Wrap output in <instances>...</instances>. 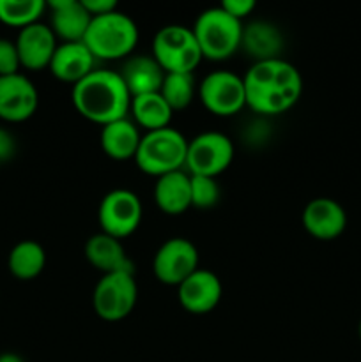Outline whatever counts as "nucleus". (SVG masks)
I'll return each mask as SVG.
<instances>
[{
  "instance_id": "f257e3e1",
  "label": "nucleus",
  "mask_w": 361,
  "mask_h": 362,
  "mask_svg": "<svg viewBox=\"0 0 361 362\" xmlns=\"http://www.w3.org/2000/svg\"><path fill=\"white\" fill-rule=\"evenodd\" d=\"M243 80L246 106L258 115H282L289 112L303 94L301 73L282 57L253 62Z\"/></svg>"
},
{
  "instance_id": "f03ea898",
  "label": "nucleus",
  "mask_w": 361,
  "mask_h": 362,
  "mask_svg": "<svg viewBox=\"0 0 361 362\" xmlns=\"http://www.w3.org/2000/svg\"><path fill=\"white\" fill-rule=\"evenodd\" d=\"M74 110L84 119L106 126L126 119L131 106V94L119 71L94 69L71 88Z\"/></svg>"
},
{
  "instance_id": "7ed1b4c3",
  "label": "nucleus",
  "mask_w": 361,
  "mask_h": 362,
  "mask_svg": "<svg viewBox=\"0 0 361 362\" xmlns=\"http://www.w3.org/2000/svg\"><path fill=\"white\" fill-rule=\"evenodd\" d=\"M140 34L133 18L119 9L92 18L84 45L96 60H120L133 55Z\"/></svg>"
},
{
  "instance_id": "20e7f679",
  "label": "nucleus",
  "mask_w": 361,
  "mask_h": 362,
  "mask_svg": "<svg viewBox=\"0 0 361 362\" xmlns=\"http://www.w3.org/2000/svg\"><path fill=\"white\" fill-rule=\"evenodd\" d=\"M191 30L204 59L222 62L241 49L243 21L232 18L219 6L202 11Z\"/></svg>"
},
{
  "instance_id": "39448f33",
  "label": "nucleus",
  "mask_w": 361,
  "mask_h": 362,
  "mask_svg": "<svg viewBox=\"0 0 361 362\" xmlns=\"http://www.w3.org/2000/svg\"><path fill=\"white\" fill-rule=\"evenodd\" d=\"M188 140L173 127L149 131L142 134L134 163L145 175L163 177L166 173L184 170L186 165Z\"/></svg>"
},
{
  "instance_id": "423d86ee",
  "label": "nucleus",
  "mask_w": 361,
  "mask_h": 362,
  "mask_svg": "<svg viewBox=\"0 0 361 362\" xmlns=\"http://www.w3.org/2000/svg\"><path fill=\"white\" fill-rule=\"evenodd\" d=\"M151 55L165 73H193L204 59L193 30L177 23L165 25L156 32Z\"/></svg>"
},
{
  "instance_id": "0eeeda50",
  "label": "nucleus",
  "mask_w": 361,
  "mask_h": 362,
  "mask_svg": "<svg viewBox=\"0 0 361 362\" xmlns=\"http://www.w3.org/2000/svg\"><path fill=\"white\" fill-rule=\"evenodd\" d=\"M138 303V285L131 272L103 274L92 292L94 313L105 322H120L133 313Z\"/></svg>"
},
{
  "instance_id": "6e6552de",
  "label": "nucleus",
  "mask_w": 361,
  "mask_h": 362,
  "mask_svg": "<svg viewBox=\"0 0 361 362\" xmlns=\"http://www.w3.org/2000/svg\"><path fill=\"white\" fill-rule=\"evenodd\" d=\"M234 161V144L227 134L205 131L188 140L186 165L190 175H204L216 179Z\"/></svg>"
},
{
  "instance_id": "1a4fd4ad",
  "label": "nucleus",
  "mask_w": 361,
  "mask_h": 362,
  "mask_svg": "<svg viewBox=\"0 0 361 362\" xmlns=\"http://www.w3.org/2000/svg\"><path fill=\"white\" fill-rule=\"evenodd\" d=\"M204 108L216 117H232L246 106L244 80L232 71H212L197 88Z\"/></svg>"
},
{
  "instance_id": "9d476101",
  "label": "nucleus",
  "mask_w": 361,
  "mask_h": 362,
  "mask_svg": "<svg viewBox=\"0 0 361 362\" xmlns=\"http://www.w3.org/2000/svg\"><path fill=\"white\" fill-rule=\"evenodd\" d=\"M144 216L142 200L130 189H112L103 197L98 209V221L101 232L122 240L138 230Z\"/></svg>"
},
{
  "instance_id": "9b49d317",
  "label": "nucleus",
  "mask_w": 361,
  "mask_h": 362,
  "mask_svg": "<svg viewBox=\"0 0 361 362\" xmlns=\"http://www.w3.org/2000/svg\"><path fill=\"white\" fill-rule=\"evenodd\" d=\"M198 250L184 237H172L165 240L152 258V272L156 279L166 286H179L198 267Z\"/></svg>"
},
{
  "instance_id": "f8f14e48",
  "label": "nucleus",
  "mask_w": 361,
  "mask_h": 362,
  "mask_svg": "<svg viewBox=\"0 0 361 362\" xmlns=\"http://www.w3.org/2000/svg\"><path fill=\"white\" fill-rule=\"evenodd\" d=\"M39 106V92L25 74L0 76V119L18 124L30 119Z\"/></svg>"
},
{
  "instance_id": "ddd939ff",
  "label": "nucleus",
  "mask_w": 361,
  "mask_h": 362,
  "mask_svg": "<svg viewBox=\"0 0 361 362\" xmlns=\"http://www.w3.org/2000/svg\"><path fill=\"white\" fill-rule=\"evenodd\" d=\"M223 285L218 276L209 269H197L177 286L179 304L191 315H207L219 304Z\"/></svg>"
},
{
  "instance_id": "4468645a",
  "label": "nucleus",
  "mask_w": 361,
  "mask_h": 362,
  "mask_svg": "<svg viewBox=\"0 0 361 362\" xmlns=\"http://www.w3.org/2000/svg\"><path fill=\"white\" fill-rule=\"evenodd\" d=\"M301 223L308 235L317 240H335L347 226V214L342 205L333 198H314L301 214Z\"/></svg>"
},
{
  "instance_id": "2eb2a0df",
  "label": "nucleus",
  "mask_w": 361,
  "mask_h": 362,
  "mask_svg": "<svg viewBox=\"0 0 361 362\" xmlns=\"http://www.w3.org/2000/svg\"><path fill=\"white\" fill-rule=\"evenodd\" d=\"M14 45H16L18 57H20V64L23 69L41 71L50 67L53 53L59 46V39L55 37L50 25L39 21L30 27L21 28Z\"/></svg>"
},
{
  "instance_id": "dca6fc26",
  "label": "nucleus",
  "mask_w": 361,
  "mask_h": 362,
  "mask_svg": "<svg viewBox=\"0 0 361 362\" xmlns=\"http://www.w3.org/2000/svg\"><path fill=\"white\" fill-rule=\"evenodd\" d=\"M50 9V28L62 42H84L92 16L81 0H52L46 2Z\"/></svg>"
},
{
  "instance_id": "f3484780",
  "label": "nucleus",
  "mask_w": 361,
  "mask_h": 362,
  "mask_svg": "<svg viewBox=\"0 0 361 362\" xmlns=\"http://www.w3.org/2000/svg\"><path fill=\"white\" fill-rule=\"evenodd\" d=\"M96 57L84 42H59L50 62V73L64 83L76 85L96 69Z\"/></svg>"
},
{
  "instance_id": "a211bd4d",
  "label": "nucleus",
  "mask_w": 361,
  "mask_h": 362,
  "mask_svg": "<svg viewBox=\"0 0 361 362\" xmlns=\"http://www.w3.org/2000/svg\"><path fill=\"white\" fill-rule=\"evenodd\" d=\"M85 258L92 267L98 269L103 274H112V272L134 274V265L127 257L122 240L106 235L103 232L88 237V240L85 243Z\"/></svg>"
},
{
  "instance_id": "6ab92c4d",
  "label": "nucleus",
  "mask_w": 361,
  "mask_h": 362,
  "mask_svg": "<svg viewBox=\"0 0 361 362\" xmlns=\"http://www.w3.org/2000/svg\"><path fill=\"white\" fill-rule=\"evenodd\" d=\"M119 74L126 83L131 98H137V95L159 92L166 73L154 57L140 53V55L127 57Z\"/></svg>"
},
{
  "instance_id": "aec40b11",
  "label": "nucleus",
  "mask_w": 361,
  "mask_h": 362,
  "mask_svg": "<svg viewBox=\"0 0 361 362\" xmlns=\"http://www.w3.org/2000/svg\"><path fill=\"white\" fill-rule=\"evenodd\" d=\"M154 202L166 216H180L191 207V177L184 170L158 177L154 184Z\"/></svg>"
},
{
  "instance_id": "412c9836",
  "label": "nucleus",
  "mask_w": 361,
  "mask_h": 362,
  "mask_svg": "<svg viewBox=\"0 0 361 362\" xmlns=\"http://www.w3.org/2000/svg\"><path fill=\"white\" fill-rule=\"evenodd\" d=\"M142 134L137 124L131 119H120L101 127L99 144L106 158L113 161H130L134 159L140 145Z\"/></svg>"
},
{
  "instance_id": "4be33fe9",
  "label": "nucleus",
  "mask_w": 361,
  "mask_h": 362,
  "mask_svg": "<svg viewBox=\"0 0 361 362\" xmlns=\"http://www.w3.org/2000/svg\"><path fill=\"white\" fill-rule=\"evenodd\" d=\"M241 49L253 57L255 62L280 59L283 49V35L280 28L269 21H251L246 27L243 25Z\"/></svg>"
},
{
  "instance_id": "5701e85b",
  "label": "nucleus",
  "mask_w": 361,
  "mask_h": 362,
  "mask_svg": "<svg viewBox=\"0 0 361 362\" xmlns=\"http://www.w3.org/2000/svg\"><path fill=\"white\" fill-rule=\"evenodd\" d=\"M130 113L131 120L138 127L145 129V133L170 127V122H172L173 117L172 108L166 105V101L161 98L159 92L131 98Z\"/></svg>"
},
{
  "instance_id": "b1692460",
  "label": "nucleus",
  "mask_w": 361,
  "mask_h": 362,
  "mask_svg": "<svg viewBox=\"0 0 361 362\" xmlns=\"http://www.w3.org/2000/svg\"><path fill=\"white\" fill-rule=\"evenodd\" d=\"M46 265L45 247L35 240H20L7 257V269L20 281L35 279Z\"/></svg>"
},
{
  "instance_id": "393cba45",
  "label": "nucleus",
  "mask_w": 361,
  "mask_h": 362,
  "mask_svg": "<svg viewBox=\"0 0 361 362\" xmlns=\"http://www.w3.org/2000/svg\"><path fill=\"white\" fill-rule=\"evenodd\" d=\"M46 9L45 0H0V21L21 30L39 23Z\"/></svg>"
},
{
  "instance_id": "a878e982",
  "label": "nucleus",
  "mask_w": 361,
  "mask_h": 362,
  "mask_svg": "<svg viewBox=\"0 0 361 362\" xmlns=\"http://www.w3.org/2000/svg\"><path fill=\"white\" fill-rule=\"evenodd\" d=\"M197 88L193 73H166L159 94L172 112H180L193 103Z\"/></svg>"
},
{
  "instance_id": "bb28decb",
  "label": "nucleus",
  "mask_w": 361,
  "mask_h": 362,
  "mask_svg": "<svg viewBox=\"0 0 361 362\" xmlns=\"http://www.w3.org/2000/svg\"><path fill=\"white\" fill-rule=\"evenodd\" d=\"M191 177V207L212 209L219 202L222 191L212 177L190 175Z\"/></svg>"
},
{
  "instance_id": "cd10ccee",
  "label": "nucleus",
  "mask_w": 361,
  "mask_h": 362,
  "mask_svg": "<svg viewBox=\"0 0 361 362\" xmlns=\"http://www.w3.org/2000/svg\"><path fill=\"white\" fill-rule=\"evenodd\" d=\"M21 64L14 41L0 37V76H11L20 73Z\"/></svg>"
},
{
  "instance_id": "c85d7f7f",
  "label": "nucleus",
  "mask_w": 361,
  "mask_h": 362,
  "mask_svg": "<svg viewBox=\"0 0 361 362\" xmlns=\"http://www.w3.org/2000/svg\"><path fill=\"white\" fill-rule=\"evenodd\" d=\"M219 7L232 18L243 21L255 11V0H223Z\"/></svg>"
},
{
  "instance_id": "c756f323",
  "label": "nucleus",
  "mask_w": 361,
  "mask_h": 362,
  "mask_svg": "<svg viewBox=\"0 0 361 362\" xmlns=\"http://www.w3.org/2000/svg\"><path fill=\"white\" fill-rule=\"evenodd\" d=\"M81 4H84V7L92 18L113 13L119 7L115 0H81Z\"/></svg>"
},
{
  "instance_id": "7c9ffc66",
  "label": "nucleus",
  "mask_w": 361,
  "mask_h": 362,
  "mask_svg": "<svg viewBox=\"0 0 361 362\" xmlns=\"http://www.w3.org/2000/svg\"><path fill=\"white\" fill-rule=\"evenodd\" d=\"M16 152V140L7 129L0 127V163L9 161Z\"/></svg>"
},
{
  "instance_id": "2f4dec72",
  "label": "nucleus",
  "mask_w": 361,
  "mask_h": 362,
  "mask_svg": "<svg viewBox=\"0 0 361 362\" xmlns=\"http://www.w3.org/2000/svg\"><path fill=\"white\" fill-rule=\"evenodd\" d=\"M0 362H25V361L21 359L18 354L6 352V354H0Z\"/></svg>"
},
{
  "instance_id": "473e14b6",
  "label": "nucleus",
  "mask_w": 361,
  "mask_h": 362,
  "mask_svg": "<svg viewBox=\"0 0 361 362\" xmlns=\"http://www.w3.org/2000/svg\"><path fill=\"white\" fill-rule=\"evenodd\" d=\"M357 336H360V339H361V320H360V325H357Z\"/></svg>"
}]
</instances>
